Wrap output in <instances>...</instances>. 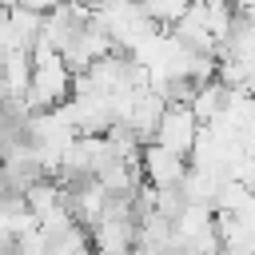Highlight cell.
<instances>
[{
	"instance_id": "cell-4",
	"label": "cell",
	"mask_w": 255,
	"mask_h": 255,
	"mask_svg": "<svg viewBox=\"0 0 255 255\" xmlns=\"http://www.w3.org/2000/svg\"><path fill=\"white\" fill-rule=\"evenodd\" d=\"M24 203H28V211H32L36 219H48L52 211L64 207V183L52 179V175H44L40 183H32V187L24 191Z\"/></svg>"
},
{
	"instance_id": "cell-1",
	"label": "cell",
	"mask_w": 255,
	"mask_h": 255,
	"mask_svg": "<svg viewBox=\"0 0 255 255\" xmlns=\"http://www.w3.org/2000/svg\"><path fill=\"white\" fill-rule=\"evenodd\" d=\"M199 131H203V124L195 120V112L187 104H167V112L159 120V131H155V143L175 151V155H183V159H191Z\"/></svg>"
},
{
	"instance_id": "cell-5",
	"label": "cell",
	"mask_w": 255,
	"mask_h": 255,
	"mask_svg": "<svg viewBox=\"0 0 255 255\" xmlns=\"http://www.w3.org/2000/svg\"><path fill=\"white\" fill-rule=\"evenodd\" d=\"M139 4V12L159 28V32H171L183 16H187V8H191V0H135Z\"/></svg>"
},
{
	"instance_id": "cell-6",
	"label": "cell",
	"mask_w": 255,
	"mask_h": 255,
	"mask_svg": "<svg viewBox=\"0 0 255 255\" xmlns=\"http://www.w3.org/2000/svg\"><path fill=\"white\" fill-rule=\"evenodd\" d=\"M48 255H96L92 231L76 223V227H68L64 235H52V239H48Z\"/></svg>"
},
{
	"instance_id": "cell-2",
	"label": "cell",
	"mask_w": 255,
	"mask_h": 255,
	"mask_svg": "<svg viewBox=\"0 0 255 255\" xmlns=\"http://www.w3.org/2000/svg\"><path fill=\"white\" fill-rule=\"evenodd\" d=\"M139 163H143V175H147V183L155 191L159 187H183V179L191 171V159H183V155H175V151H167L159 143H147Z\"/></svg>"
},
{
	"instance_id": "cell-7",
	"label": "cell",
	"mask_w": 255,
	"mask_h": 255,
	"mask_svg": "<svg viewBox=\"0 0 255 255\" xmlns=\"http://www.w3.org/2000/svg\"><path fill=\"white\" fill-rule=\"evenodd\" d=\"M255 195L243 187V183H235V179H227L223 187H219V199H215V211H231V215H243V207L251 203Z\"/></svg>"
},
{
	"instance_id": "cell-3",
	"label": "cell",
	"mask_w": 255,
	"mask_h": 255,
	"mask_svg": "<svg viewBox=\"0 0 255 255\" xmlns=\"http://www.w3.org/2000/svg\"><path fill=\"white\" fill-rule=\"evenodd\" d=\"M32 76H36L32 52H8V56H4V84H8V96H12V100H28Z\"/></svg>"
}]
</instances>
